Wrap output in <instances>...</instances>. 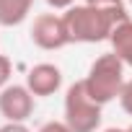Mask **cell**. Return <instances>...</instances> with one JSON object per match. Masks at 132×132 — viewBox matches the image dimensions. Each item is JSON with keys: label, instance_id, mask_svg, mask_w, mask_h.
<instances>
[{"label": "cell", "instance_id": "cell-14", "mask_svg": "<svg viewBox=\"0 0 132 132\" xmlns=\"http://www.w3.org/2000/svg\"><path fill=\"white\" fill-rule=\"evenodd\" d=\"M0 132H31L23 122H8V124H3L0 127Z\"/></svg>", "mask_w": 132, "mask_h": 132}, {"label": "cell", "instance_id": "cell-15", "mask_svg": "<svg viewBox=\"0 0 132 132\" xmlns=\"http://www.w3.org/2000/svg\"><path fill=\"white\" fill-rule=\"evenodd\" d=\"M104 132H127V129H119V127H109V129H104Z\"/></svg>", "mask_w": 132, "mask_h": 132}, {"label": "cell", "instance_id": "cell-1", "mask_svg": "<svg viewBox=\"0 0 132 132\" xmlns=\"http://www.w3.org/2000/svg\"><path fill=\"white\" fill-rule=\"evenodd\" d=\"M62 21H65V29H68V36H70V44L73 42H80V44H96V42H104L111 36L114 26L119 23L117 18H111L109 13L98 11V8H91V5H73L70 11L62 13Z\"/></svg>", "mask_w": 132, "mask_h": 132}, {"label": "cell", "instance_id": "cell-7", "mask_svg": "<svg viewBox=\"0 0 132 132\" xmlns=\"http://www.w3.org/2000/svg\"><path fill=\"white\" fill-rule=\"evenodd\" d=\"M109 42H111L114 54H117L124 65H129V68H132V21H129V18L114 26Z\"/></svg>", "mask_w": 132, "mask_h": 132}, {"label": "cell", "instance_id": "cell-8", "mask_svg": "<svg viewBox=\"0 0 132 132\" xmlns=\"http://www.w3.org/2000/svg\"><path fill=\"white\" fill-rule=\"evenodd\" d=\"M34 0H0V26H18L29 18Z\"/></svg>", "mask_w": 132, "mask_h": 132}, {"label": "cell", "instance_id": "cell-16", "mask_svg": "<svg viewBox=\"0 0 132 132\" xmlns=\"http://www.w3.org/2000/svg\"><path fill=\"white\" fill-rule=\"evenodd\" d=\"M127 132H132V127H127Z\"/></svg>", "mask_w": 132, "mask_h": 132}, {"label": "cell", "instance_id": "cell-5", "mask_svg": "<svg viewBox=\"0 0 132 132\" xmlns=\"http://www.w3.org/2000/svg\"><path fill=\"white\" fill-rule=\"evenodd\" d=\"M0 114L8 122H26L34 114V93L26 86H5L0 91Z\"/></svg>", "mask_w": 132, "mask_h": 132}, {"label": "cell", "instance_id": "cell-11", "mask_svg": "<svg viewBox=\"0 0 132 132\" xmlns=\"http://www.w3.org/2000/svg\"><path fill=\"white\" fill-rule=\"evenodd\" d=\"M119 104H122V109L132 117V80L124 83V88H122V93H119Z\"/></svg>", "mask_w": 132, "mask_h": 132}, {"label": "cell", "instance_id": "cell-10", "mask_svg": "<svg viewBox=\"0 0 132 132\" xmlns=\"http://www.w3.org/2000/svg\"><path fill=\"white\" fill-rule=\"evenodd\" d=\"M11 73H13V65H11V60H8L5 54H0V91H3V88L8 86V80H11Z\"/></svg>", "mask_w": 132, "mask_h": 132}, {"label": "cell", "instance_id": "cell-3", "mask_svg": "<svg viewBox=\"0 0 132 132\" xmlns=\"http://www.w3.org/2000/svg\"><path fill=\"white\" fill-rule=\"evenodd\" d=\"M65 124L70 132H96L101 127V104H96L83 80L73 83L65 93Z\"/></svg>", "mask_w": 132, "mask_h": 132}, {"label": "cell", "instance_id": "cell-4", "mask_svg": "<svg viewBox=\"0 0 132 132\" xmlns=\"http://www.w3.org/2000/svg\"><path fill=\"white\" fill-rule=\"evenodd\" d=\"M31 42L42 49H62L70 44V36H68V29H65V21L62 16H54V13H42L34 18L31 23Z\"/></svg>", "mask_w": 132, "mask_h": 132}, {"label": "cell", "instance_id": "cell-9", "mask_svg": "<svg viewBox=\"0 0 132 132\" xmlns=\"http://www.w3.org/2000/svg\"><path fill=\"white\" fill-rule=\"evenodd\" d=\"M86 5H91V8H98V11L109 13V16H111V18H117L119 23L129 18V16H127V11H124V3H122V0H86Z\"/></svg>", "mask_w": 132, "mask_h": 132}, {"label": "cell", "instance_id": "cell-12", "mask_svg": "<svg viewBox=\"0 0 132 132\" xmlns=\"http://www.w3.org/2000/svg\"><path fill=\"white\" fill-rule=\"evenodd\" d=\"M39 132H70V127L65 124V122H47V124H42L39 127Z\"/></svg>", "mask_w": 132, "mask_h": 132}, {"label": "cell", "instance_id": "cell-13", "mask_svg": "<svg viewBox=\"0 0 132 132\" xmlns=\"http://www.w3.org/2000/svg\"><path fill=\"white\" fill-rule=\"evenodd\" d=\"M47 5L54 8V11H70L75 5V0H47Z\"/></svg>", "mask_w": 132, "mask_h": 132}, {"label": "cell", "instance_id": "cell-2", "mask_svg": "<svg viewBox=\"0 0 132 132\" xmlns=\"http://www.w3.org/2000/svg\"><path fill=\"white\" fill-rule=\"evenodd\" d=\"M124 83H127L124 80V62L114 52L96 57V62L91 65L88 75L83 78V86H86L88 96L96 104H101V106L114 101V98H119Z\"/></svg>", "mask_w": 132, "mask_h": 132}, {"label": "cell", "instance_id": "cell-6", "mask_svg": "<svg viewBox=\"0 0 132 132\" xmlns=\"http://www.w3.org/2000/svg\"><path fill=\"white\" fill-rule=\"evenodd\" d=\"M62 86V70L52 62H39L26 75V88L34 96H52Z\"/></svg>", "mask_w": 132, "mask_h": 132}, {"label": "cell", "instance_id": "cell-17", "mask_svg": "<svg viewBox=\"0 0 132 132\" xmlns=\"http://www.w3.org/2000/svg\"><path fill=\"white\" fill-rule=\"evenodd\" d=\"M129 3H132V0H129Z\"/></svg>", "mask_w": 132, "mask_h": 132}]
</instances>
